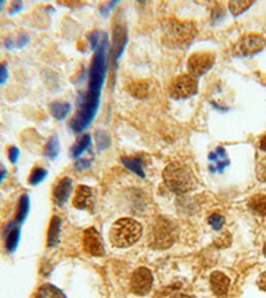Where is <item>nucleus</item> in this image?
I'll return each instance as SVG.
<instances>
[{
	"instance_id": "7c9ffc66",
	"label": "nucleus",
	"mask_w": 266,
	"mask_h": 298,
	"mask_svg": "<svg viewBox=\"0 0 266 298\" xmlns=\"http://www.w3.org/2000/svg\"><path fill=\"white\" fill-rule=\"evenodd\" d=\"M100 35L97 32H94L92 35L88 36V40L91 41V45H92V48H96L97 44H100Z\"/></svg>"
},
{
	"instance_id": "412c9836",
	"label": "nucleus",
	"mask_w": 266,
	"mask_h": 298,
	"mask_svg": "<svg viewBox=\"0 0 266 298\" xmlns=\"http://www.w3.org/2000/svg\"><path fill=\"white\" fill-rule=\"evenodd\" d=\"M148 82L145 81H133L130 82V85L128 86L129 92L132 93L133 96L137 97V98H144L148 94Z\"/></svg>"
},
{
	"instance_id": "473e14b6",
	"label": "nucleus",
	"mask_w": 266,
	"mask_h": 298,
	"mask_svg": "<svg viewBox=\"0 0 266 298\" xmlns=\"http://www.w3.org/2000/svg\"><path fill=\"white\" fill-rule=\"evenodd\" d=\"M20 8H22V3H20V2H16V3H15L14 6H12L11 10H10V12H11V14H15V12L19 11Z\"/></svg>"
},
{
	"instance_id": "9b49d317",
	"label": "nucleus",
	"mask_w": 266,
	"mask_h": 298,
	"mask_svg": "<svg viewBox=\"0 0 266 298\" xmlns=\"http://www.w3.org/2000/svg\"><path fill=\"white\" fill-rule=\"evenodd\" d=\"M210 286L213 293L218 298H227L229 291L230 280L223 272H213L210 274Z\"/></svg>"
},
{
	"instance_id": "f257e3e1",
	"label": "nucleus",
	"mask_w": 266,
	"mask_h": 298,
	"mask_svg": "<svg viewBox=\"0 0 266 298\" xmlns=\"http://www.w3.org/2000/svg\"><path fill=\"white\" fill-rule=\"evenodd\" d=\"M166 187L174 194L183 195L197 187V177L188 164L173 162L165 167L162 172Z\"/></svg>"
},
{
	"instance_id": "dca6fc26",
	"label": "nucleus",
	"mask_w": 266,
	"mask_h": 298,
	"mask_svg": "<svg viewBox=\"0 0 266 298\" xmlns=\"http://www.w3.org/2000/svg\"><path fill=\"white\" fill-rule=\"evenodd\" d=\"M60 217L54 216L52 220H51L50 228H48V236H47V244L50 248L55 247L58 244L59 240V233H60Z\"/></svg>"
},
{
	"instance_id": "c756f323",
	"label": "nucleus",
	"mask_w": 266,
	"mask_h": 298,
	"mask_svg": "<svg viewBox=\"0 0 266 298\" xmlns=\"http://www.w3.org/2000/svg\"><path fill=\"white\" fill-rule=\"evenodd\" d=\"M8 80V69L4 63H0V85Z\"/></svg>"
},
{
	"instance_id": "4468645a",
	"label": "nucleus",
	"mask_w": 266,
	"mask_h": 298,
	"mask_svg": "<svg viewBox=\"0 0 266 298\" xmlns=\"http://www.w3.org/2000/svg\"><path fill=\"white\" fill-rule=\"evenodd\" d=\"M209 162H210V170L212 171H221L229 164L228 155L223 147H218L209 155Z\"/></svg>"
},
{
	"instance_id": "f704fd0d",
	"label": "nucleus",
	"mask_w": 266,
	"mask_h": 298,
	"mask_svg": "<svg viewBox=\"0 0 266 298\" xmlns=\"http://www.w3.org/2000/svg\"><path fill=\"white\" fill-rule=\"evenodd\" d=\"M4 176H6V171L2 170V171H0V185H2V182H3Z\"/></svg>"
},
{
	"instance_id": "f8f14e48",
	"label": "nucleus",
	"mask_w": 266,
	"mask_h": 298,
	"mask_svg": "<svg viewBox=\"0 0 266 298\" xmlns=\"http://www.w3.org/2000/svg\"><path fill=\"white\" fill-rule=\"evenodd\" d=\"M71 190H72V181L69 177H63L54 188V202L60 207L64 206L68 200Z\"/></svg>"
},
{
	"instance_id": "aec40b11",
	"label": "nucleus",
	"mask_w": 266,
	"mask_h": 298,
	"mask_svg": "<svg viewBox=\"0 0 266 298\" xmlns=\"http://www.w3.org/2000/svg\"><path fill=\"white\" fill-rule=\"evenodd\" d=\"M91 143V137L88 134H84L83 137H80L77 141H76L75 145L72 146V149H71V154H72L73 158H77L81 154L84 153V150L90 146Z\"/></svg>"
},
{
	"instance_id": "7ed1b4c3",
	"label": "nucleus",
	"mask_w": 266,
	"mask_h": 298,
	"mask_svg": "<svg viewBox=\"0 0 266 298\" xmlns=\"http://www.w3.org/2000/svg\"><path fill=\"white\" fill-rule=\"evenodd\" d=\"M196 32L197 29L192 22L172 20L166 25L164 40L172 48H187L196 37Z\"/></svg>"
},
{
	"instance_id": "c9c22d12",
	"label": "nucleus",
	"mask_w": 266,
	"mask_h": 298,
	"mask_svg": "<svg viewBox=\"0 0 266 298\" xmlns=\"http://www.w3.org/2000/svg\"><path fill=\"white\" fill-rule=\"evenodd\" d=\"M263 253H265L266 256V242H265V245H263Z\"/></svg>"
},
{
	"instance_id": "6ab92c4d",
	"label": "nucleus",
	"mask_w": 266,
	"mask_h": 298,
	"mask_svg": "<svg viewBox=\"0 0 266 298\" xmlns=\"http://www.w3.org/2000/svg\"><path fill=\"white\" fill-rule=\"evenodd\" d=\"M155 298H191L187 293H184L180 287L166 286L156 293Z\"/></svg>"
},
{
	"instance_id": "f03ea898",
	"label": "nucleus",
	"mask_w": 266,
	"mask_h": 298,
	"mask_svg": "<svg viewBox=\"0 0 266 298\" xmlns=\"http://www.w3.org/2000/svg\"><path fill=\"white\" fill-rule=\"evenodd\" d=\"M143 233L141 224L129 217H122L111 228V242L117 248H126L139 242Z\"/></svg>"
},
{
	"instance_id": "c85d7f7f",
	"label": "nucleus",
	"mask_w": 266,
	"mask_h": 298,
	"mask_svg": "<svg viewBox=\"0 0 266 298\" xmlns=\"http://www.w3.org/2000/svg\"><path fill=\"white\" fill-rule=\"evenodd\" d=\"M19 155H20V151H19L18 147L12 146V147L8 149V158H10V160H11L12 163H16V162H18Z\"/></svg>"
},
{
	"instance_id": "a878e982",
	"label": "nucleus",
	"mask_w": 266,
	"mask_h": 298,
	"mask_svg": "<svg viewBox=\"0 0 266 298\" xmlns=\"http://www.w3.org/2000/svg\"><path fill=\"white\" fill-rule=\"evenodd\" d=\"M46 155L48 158H55V156L58 155L59 153V141L56 138H51L48 141V143L46 145Z\"/></svg>"
},
{
	"instance_id": "a211bd4d",
	"label": "nucleus",
	"mask_w": 266,
	"mask_h": 298,
	"mask_svg": "<svg viewBox=\"0 0 266 298\" xmlns=\"http://www.w3.org/2000/svg\"><path fill=\"white\" fill-rule=\"evenodd\" d=\"M29 212V196L27 194L22 195L20 200L18 203V208H16V216H15V221L19 224H22L25 220V217Z\"/></svg>"
},
{
	"instance_id": "4be33fe9",
	"label": "nucleus",
	"mask_w": 266,
	"mask_h": 298,
	"mask_svg": "<svg viewBox=\"0 0 266 298\" xmlns=\"http://www.w3.org/2000/svg\"><path fill=\"white\" fill-rule=\"evenodd\" d=\"M69 111V103L65 102H54L51 105V114L54 115L55 118H58V120H64L65 115L68 114Z\"/></svg>"
},
{
	"instance_id": "1a4fd4ad",
	"label": "nucleus",
	"mask_w": 266,
	"mask_h": 298,
	"mask_svg": "<svg viewBox=\"0 0 266 298\" xmlns=\"http://www.w3.org/2000/svg\"><path fill=\"white\" fill-rule=\"evenodd\" d=\"M83 245L84 251L88 255L95 256V257H100L104 255V244H103V239L100 233L97 232L96 228H88L84 231L83 236Z\"/></svg>"
},
{
	"instance_id": "5701e85b",
	"label": "nucleus",
	"mask_w": 266,
	"mask_h": 298,
	"mask_svg": "<svg viewBox=\"0 0 266 298\" xmlns=\"http://www.w3.org/2000/svg\"><path fill=\"white\" fill-rule=\"evenodd\" d=\"M122 163L124 166L128 167L130 171H133L135 174L144 176V170H143V163L139 158H122Z\"/></svg>"
},
{
	"instance_id": "b1692460",
	"label": "nucleus",
	"mask_w": 266,
	"mask_h": 298,
	"mask_svg": "<svg viewBox=\"0 0 266 298\" xmlns=\"http://www.w3.org/2000/svg\"><path fill=\"white\" fill-rule=\"evenodd\" d=\"M47 176V170H44L41 167H35L32 171H31V174H29L28 182L29 185H39L40 182L43 181L44 177Z\"/></svg>"
},
{
	"instance_id": "393cba45",
	"label": "nucleus",
	"mask_w": 266,
	"mask_h": 298,
	"mask_svg": "<svg viewBox=\"0 0 266 298\" xmlns=\"http://www.w3.org/2000/svg\"><path fill=\"white\" fill-rule=\"evenodd\" d=\"M253 4V2H230L229 3V10L232 11L233 15H240L248 10L250 6Z\"/></svg>"
},
{
	"instance_id": "2f4dec72",
	"label": "nucleus",
	"mask_w": 266,
	"mask_h": 298,
	"mask_svg": "<svg viewBox=\"0 0 266 298\" xmlns=\"http://www.w3.org/2000/svg\"><path fill=\"white\" fill-rule=\"evenodd\" d=\"M258 286L266 291V272H263L258 278Z\"/></svg>"
},
{
	"instance_id": "0eeeda50",
	"label": "nucleus",
	"mask_w": 266,
	"mask_h": 298,
	"mask_svg": "<svg viewBox=\"0 0 266 298\" xmlns=\"http://www.w3.org/2000/svg\"><path fill=\"white\" fill-rule=\"evenodd\" d=\"M153 285V276L148 268H137L130 277V291L136 295H147Z\"/></svg>"
},
{
	"instance_id": "423d86ee",
	"label": "nucleus",
	"mask_w": 266,
	"mask_h": 298,
	"mask_svg": "<svg viewBox=\"0 0 266 298\" xmlns=\"http://www.w3.org/2000/svg\"><path fill=\"white\" fill-rule=\"evenodd\" d=\"M266 46V40L261 35L249 33L242 36L233 46V53L236 56H253L258 53Z\"/></svg>"
},
{
	"instance_id": "2eb2a0df",
	"label": "nucleus",
	"mask_w": 266,
	"mask_h": 298,
	"mask_svg": "<svg viewBox=\"0 0 266 298\" xmlns=\"http://www.w3.org/2000/svg\"><path fill=\"white\" fill-rule=\"evenodd\" d=\"M248 206L249 210L255 215L266 216V195H262V194L254 195L249 200Z\"/></svg>"
},
{
	"instance_id": "cd10ccee",
	"label": "nucleus",
	"mask_w": 266,
	"mask_h": 298,
	"mask_svg": "<svg viewBox=\"0 0 266 298\" xmlns=\"http://www.w3.org/2000/svg\"><path fill=\"white\" fill-rule=\"evenodd\" d=\"M257 176L259 181L266 182V159H263L257 167Z\"/></svg>"
},
{
	"instance_id": "bb28decb",
	"label": "nucleus",
	"mask_w": 266,
	"mask_h": 298,
	"mask_svg": "<svg viewBox=\"0 0 266 298\" xmlns=\"http://www.w3.org/2000/svg\"><path fill=\"white\" fill-rule=\"evenodd\" d=\"M208 223L210 224V227L214 228V229H221L225 223V217L223 215H219V213H213L210 215L208 219Z\"/></svg>"
},
{
	"instance_id": "39448f33",
	"label": "nucleus",
	"mask_w": 266,
	"mask_h": 298,
	"mask_svg": "<svg viewBox=\"0 0 266 298\" xmlns=\"http://www.w3.org/2000/svg\"><path fill=\"white\" fill-rule=\"evenodd\" d=\"M198 82L191 75H179L169 84V94L173 98H188L197 93Z\"/></svg>"
},
{
	"instance_id": "20e7f679",
	"label": "nucleus",
	"mask_w": 266,
	"mask_h": 298,
	"mask_svg": "<svg viewBox=\"0 0 266 298\" xmlns=\"http://www.w3.org/2000/svg\"><path fill=\"white\" fill-rule=\"evenodd\" d=\"M176 240V228L165 217H157L152 224L148 236V244L153 249H166Z\"/></svg>"
},
{
	"instance_id": "f3484780",
	"label": "nucleus",
	"mask_w": 266,
	"mask_h": 298,
	"mask_svg": "<svg viewBox=\"0 0 266 298\" xmlns=\"http://www.w3.org/2000/svg\"><path fill=\"white\" fill-rule=\"evenodd\" d=\"M35 298H65V294L54 285L46 284L39 287Z\"/></svg>"
},
{
	"instance_id": "e433bc0d",
	"label": "nucleus",
	"mask_w": 266,
	"mask_h": 298,
	"mask_svg": "<svg viewBox=\"0 0 266 298\" xmlns=\"http://www.w3.org/2000/svg\"><path fill=\"white\" fill-rule=\"evenodd\" d=\"M3 2H0V10H2V7H3Z\"/></svg>"
},
{
	"instance_id": "ddd939ff",
	"label": "nucleus",
	"mask_w": 266,
	"mask_h": 298,
	"mask_svg": "<svg viewBox=\"0 0 266 298\" xmlns=\"http://www.w3.org/2000/svg\"><path fill=\"white\" fill-rule=\"evenodd\" d=\"M92 196H94L92 188L86 187V186H79L75 198H73V206L79 210H86L92 203Z\"/></svg>"
},
{
	"instance_id": "9d476101",
	"label": "nucleus",
	"mask_w": 266,
	"mask_h": 298,
	"mask_svg": "<svg viewBox=\"0 0 266 298\" xmlns=\"http://www.w3.org/2000/svg\"><path fill=\"white\" fill-rule=\"evenodd\" d=\"M20 225L22 224L14 220L4 228V244H6V249L8 253L15 252L18 248L19 242H20V233H22Z\"/></svg>"
},
{
	"instance_id": "6e6552de",
	"label": "nucleus",
	"mask_w": 266,
	"mask_h": 298,
	"mask_svg": "<svg viewBox=\"0 0 266 298\" xmlns=\"http://www.w3.org/2000/svg\"><path fill=\"white\" fill-rule=\"evenodd\" d=\"M216 56L212 52H196L188 60V71L191 76H202L213 67Z\"/></svg>"
},
{
	"instance_id": "72a5a7b5",
	"label": "nucleus",
	"mask_w": 266,
	"mask_h": 298,
	"mask_svg": "<svg viewBox=\"0 0 266 298\" xmlns=\"http://www.w3.org/2000/svg\"><path fill=\"white\" fill-rule=\"evenodd\" d=\"M259 149L266 153V135L265 137H262V138H261V141H259Z\"/></svg>"
}]
</instances>
